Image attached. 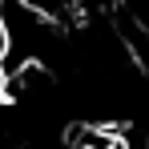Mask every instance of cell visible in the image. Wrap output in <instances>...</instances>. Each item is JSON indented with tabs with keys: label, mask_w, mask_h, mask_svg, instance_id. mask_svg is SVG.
Wrapping results in <instances>:
<instances>
[{
	"label": "cell",
	"mask_w": 149,
	"mask_h": 149,
	"mask_svg": "<svg viewBox=\"0 0 149 149\" xmlns=\"http://www.w3.org/2000/svg\"><path fill=\"white\" fill-rule=\"evenodd\" d=\"M69 145L73 149H125V137L121 129H113L105 121H85V125H73Z\"/></svg>",
	"instance_id": "cell-1"
}]
</instances>
